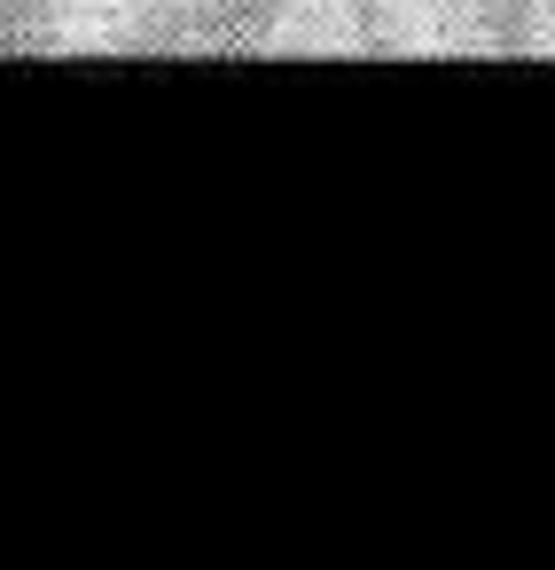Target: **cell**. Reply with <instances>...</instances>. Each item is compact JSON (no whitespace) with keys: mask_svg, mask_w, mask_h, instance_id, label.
Segmentation results:
<instances>
[{"mask_svg":"<svg viewBox=\"0 0 555 570\" xmlns=\"http://www.w3.org/2000/svg\"><path fill=\"white\" fill-rule=\"evenodd\" d=\"M103 56H290L337 48V0H95Z\"/></svg>","mask_w":555,"mask_h":570,"instance_id":"1","label":"cell"},{"mask_svg":"<svg viewBox=\"0 0 555 570\" xmlns=\"http://www.w3.org/2000/svg\"><path fill=\"white\" fill-rule=\"evenodd\" d=\"M352 56H555V0H337Z\"/></svg>","mask_w":555,"mask_h":570,"instance_id":"2","label":"cell"},{"mask_svg":"<svg viewBox=\"0 0 555 570\" xmlns=\"http://www.w3.org/2000/svg\"><path fill=\"white\" fill-rule=\"evenodd\" d=\"M95 40V0H0V56H71Z\"/></svg>","mask_w":555,"mask_h":570,"instance_id":"3","label":"cell"}]
</instances>
